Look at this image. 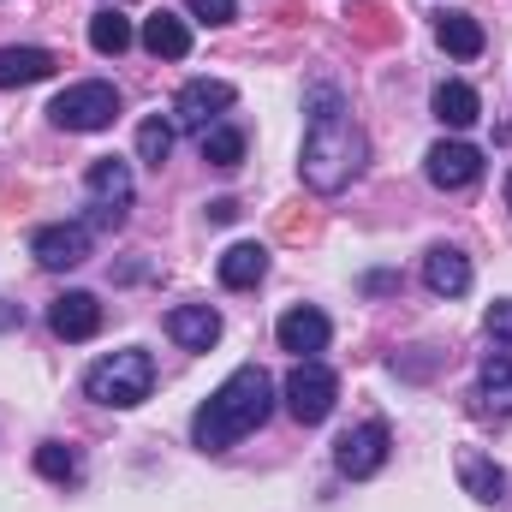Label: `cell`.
I'll list each match as a JSON object with an SVG mask.
<instances>
[{"label": "cell", "mask_w": 512, "mask_h": 512, "mask_svg": "<svg viewBox=\"0 0 512 512\" xmlns=\"http://www.w3.org/2000/svg\"><path fill=\"white\" fill-rule=\"evenodd\" d=\"M370 161V137L346 114L334 84H310V126H304V149H298V173L316 197H340Z\"/></svg>", "instance_id": "obj_1"}, {"label": "cell", "mask_w": 512, "mask_h": 512, "mask_svg": "<svg viewBox=\"0 0 512 512\" xmlns=\"http://www.w3.org/2000/svg\"><path fill=\"white\" fill-rule=\"evenodd\" d=\"M268 411H274V382H268V370H262V364H239L227 382L197 405L191 441H197L203 453H227L233 441H245V435H256V429L268 423Z\"/></svg>", "instance_id": "obj_2"}, {"label": "cell", "mask_w": 512, "mask_h": 512, "mask_svg": "<svg viewBox=\"0 0 512 512\" xmlns=\"http://www.w3.org/2000/svg\"><path fill=\"white\" fill-rule=\"evenodd\" d=\"M149 387H155V358H149L143 346L108 352L102 364H90V370H84V393H90L96 405H114V411L143 405V399H149Z\"/></svg>", "instance_id": "obj_3"}, {"label": "cell", "mask_w": 512, "mask_h": 512, "mask_svg": "<svg viewBox=\"0 0 512 512\" xmlns=\"http://www.w3.org/2000/svg\"><path fill=\"white\" fill-rule=\"evenodd\" d=\"M48 120L60 131H108L120 120V90L102 84V78H84V84H66L54 102H48Z\"/></svg>", "instance_id": "obj_4"}, {"label": "cell", "mask_w": 512, "mask_h": 512, "mask_svg": "<svg viewBox=\"0 0 512 512\" xmlns=\"http://www.w3.org/2000/svg\"><path fill=\"white\" fill-rule=\"evenodd\" d=\"M280 399H286V411H292L304 429H316V423H328V411H334V399H340V376H334L322 358H298L292 376H286V387H280Z\"/></svg>", "instance_id": "obj_5"}, {"label": "cell", "mask_w": 512, "mask_h": 512, "mask_svg": "<svg viewBox=\"0 0 512 512\" xmlns=\"http://www.w3.org/2000/svg\"><path fill=\"white\" fill-rule=\"evenodd\" d=\"M84 191H90V221L84 227H126V209H131V167L126 161H114V155H102V161H90V173H84Z\"/></svg>", "instance_id": "obj_6"}, {"label": "cell", "mask_w": 512, "mask_h": 512, "mask_svg": "<svg viewBox=\"0 0 512 512\" xmlns=\"http://www.w3.org/2000/svg\"><path fill=\"white\" fill-rule=\"evenodd\" d=\"M387 453H393V435H387V423H358V429H346L340 435V447H334V465H340V477H352V483H364V477H376L387 465Z\"/></svg>", "instance_id": "obj_7"}, {"label": "cell", "mask_w": 512, "mask_h": 512, "mask_svg": "<svg viewBox=\"0 0 512 512\" xmlns=\"http://www.w3.org/2000/svg\"><path fill=\"white\" fill-rule=\"evenodd\" d=\"M233 102H239V90H233L227 78H191V84L173 96V126L209 131L215 126V114H227Z\"/></svg>", "instance_id": "obj_8"}, {"label": "cell", "mask_w": 512, "mask_h": 512, "mask_svg": "<svg viewBox=\"0 0 512 512\" xmlns=\"http://www.w3.org/2000/svg\"><path fill=\"white\" fill-rule=\"evenodd\" d=\"M423 173H429L435 191H471V185L483 179V149H471V143H459V137H441V143L423 155Z\"/></svg>", "instance_id": "obj_9"}, {"label": "cell", "mask_w": 512, "mask_h": 512, "mask_svg": "<svg viewBox=\"0 0 512 512\" xmlns=\"http://www.w3.org/2000/svg\"><path fill=\"white\" fill-rule=\"evenodd\" d=\"M30 256L42 262V268H78V262H90V227L84 221H54V227H36L30 233Z\"/></svg>", "instance_id": "obj_10"}, {"label": "cell", "mask_w": 512, "mask_h": 512, "mask_svg": "<svg viewBox=\"0 0 512 512\" xmlns=\"http://www.w3.org/2000/svg\"><path fill=\"white\" fill-rule=\"evenodd\" d=\"M167 340L179 352H209L221 340V310L215 304H179V310H167Z\"/></svg>", "instance_id": "obj_11"}, {"label": "cell", "mask_w": 512, "mask_h": 512, "mask_svg": "<svg viewBox=\"0 0 512 512\" xmlns=\"http://www.w3.org/2000/svg\"><path fill=\"white\" fill-rule=\"evenodd\" d=\"M280 352H298V358H316V352H328V316L316 310V304H292L286 316H280Z\"/></svg>", "instance_id": "obj_12"}, {"label": "cell", "mask_w": 512, "mask_h": 512, "mask_svg": "<svg viewBox=\"0 0 512 512\" xmlns=\"http://www.w3.org/2000/svg\"><path fill=\"white\" fill-rule=\"evenodd\" d=\"M471 411L477 417H512V352L483 358L477 387H471Z\"/></svg>", "instance_id": "obj_13"}, {"label": "cell", "mask_w": 512, "mask_h": 512, "mask_svg": "<svg viewBox=\"0 0 512 512\" xmlns=\"http://www.w3.org/2000/svg\"><path fill=\"white\" fill-rule=\"evenodd\" d=\"M48 328H54L60 340H96V328H102L96 292H60V298L48 304Z\"/></svg>", "instance_id": "obj_14"}, {"label": "cell", "mask_w": 512, "mask_h": 512, "mask_svg": "<svg viewBox=\"0 0 512 512\" xmlns=\"http://www.w3.org/2000/svg\"><path fill=\"white\" fill-rule=\"evenodd\" d=\"M423 286L435 298H465L471 292V256L459 251V245H435V251L423 256Z\"/></svg>", "instance_id": "obj_15"}, {"label": "cell", "mask_w": 512, "mask_h": 512, "mask_svg": "<svg viewBox=\"0 0 512 512\" xmlns=\"http://www.w3.org/2000/svg\"><path fill=\"white\" fill-rule=\"evenodd\" d=\"M137 42H143L155 60H185V54H191V24H185L179 12H149L143 30H137Z\"/></svg>", "instance_id": "obj_16"}, {"label": "cell", "mask_w": 512, "mask_h": 512, "mask_svg": "<svg viewBox=\"0 0 512 512\" xmlns=\"http://www.w3.org/2000/svg\"><path fill=\"white\" fill-rule=\"evenodd\" d=\"M459 483H465V495L483 501V507L507 501V471H501L495 459H483V453H459Z\"/></svg>", "instance_id": "obj_17"}, {"label": "cell", "mask_w": 512, "mask_h": 512, "mask_svg": "<svg viewBox=\"0 0 512 512\" xmlns=\"http://www.w3.org/2000/svg\"><path fill=\"white\" fill-rule=\"evenodd\" d=\"M54 54L48 48H0V90H18V84H42L54 78Z\"/></svg>", "instance_id": "obj_18"}, {"label": "cell", "mask_w": 512, "mask_h": 512, "mask_svg": "<svg viewBox=\"0 0 512 512\" xmlns=\"http://www.w3.org/2000/svg\"><path fill=\"white\" fill-rule=\"evenodd\" d=\"M429 108H435V120L453 131L477 126V114H483V102H477V90L471 84H459V78H447V84H435V96H429Z\"/></svg>", "instance_id": "obj_19"}, {"label": "cell", "mask_w": 512, "mask_h": 512, "mask_svg": "<svg viewBox=\"0 0 512 512\" xmlns=\"http://www.w3.org/2000/svg\"><path fill=\"white\" fill-rule=\"evenodd\" d=\"M435 42H441L453 60H477L489 36H483V24H477L471 12H441V18H435Z\"/></svg>", "instance_id": "obj_20"}, {"label": "cell", "mask_w": 512, "mask_h": 512, "mask_svg": "<svg viewBox=\"0 0 512 512\" xmlns=\"http://www.w3.org/2000/svg\"><path fill=\"white\" fill-rule=\"evenodd\" d=\"M215 268H221V286H233V292H251L256 280L268 274V251H262V245H251V239H245V245H227V251H221V262H215Z\"/></svg>", "instance_id": "obj_21"}, {"label": "cell", "mask_w": 512, "mask_h": 512, "mask_svg": "<svg viewBox=\"0 0 512 512\" xmlns=\"http://www.w3.org/2000/svg\"><path fill=\"white\" fill-rule=\"evenodd\" d=\"M131 42H137V30H131L126 12H114V6H102L96 18H90V48L96 54H108V60H120Z\"/></svg>", "instance_id": "obj_22"}, {"label": "cell", "mask_w": 512, "mask_h": 512, "mask_svg": "<svg viewBox=\"0 0 512 512\" xmlns=\"http://www.w3.org/2000/svg\"><path fill=\"white\" fill-rule=\"evenodd\" d=\"M197 149H203L209 167H239V161H245V131L239 126H209V131H197Z\"/></svg>", "instance_id": "obj_23"}, {"label": "cell", "mask_w": 512, "mask_h": 512, "mask_svg": "<svg viewBox=\"0 0 512 512\" xmlns=\"http://www.w3.org/2000/svg\"><path fill=\"white\" fill-rule=\"evenodd\" d=\"M167 155H173V120H161V114H149L143 126H137V161L143 167H167Z\"/></svg>", "instance_id": "obj_24"}, {"label": "cell", "mask_w": 512, "mask_h": 512, "mask_svg": "<svg viewBox=\"0 0 512 512\" xmlns=\"http://www.w3.org/2000/svg\"><path fill=\"white\" fill-rule=\"evenodd\" d=\"M36 471H42L48 483H78V477H84V465H78V453H72L66 441H42V447H36Z\"/></svg>", "instance_id": "obj_25"}, {"label": "cell", "mask_w": 512, "mask_h": 512, "mask_svg": "<svg viewBox=\"0 0 512 512\" xmlns=\"http://www.w3.org/2000/svg\"><path fill=\"white\" fill-rule=\"evenodd\" d=\"M185 12L197 24H233L239 18V0H185Z\"/></svg>", "instance_id": "obj_26"}, {"label": "cell", "mask_w": 512, "mask_h": 512, "mask_svg": "<svg viewBox=\"0 0 512 512\" xmlns=\"http://www.w3.org/2000/svg\"><path fill=\"white\" fill-rule=\"evenodd\" d=\"M483 328L501 340V346H512V298H501V304H489V316H483Z\"/></svg>", "instance_id": "obj_27"}, {"label": "cell", "mask_w": 512, "mask_h": 512, "mask_svg": "<svg viewBox=\"0 0 512 512\" xmlns=\"http://www.w3.org/2000/svg\"><path fill=\"white\" fill-rule=\"evenodd\" d=\"M209 221H215V227L239 221V203H233V197H215V203H209Z\"/></svg>", "instance_id": "obj_28"}, {"label": "cell", "mask_w": 512, "mask_h": 512, "mask_svg": "<svg viewBox=\"0 0 512 512\" xmlns=\"http://www.w3.org/2000/svg\"><path fill=\"white\" fill-rule=\"evenodd\" d=\"M18 322H24V310L18 304H0V328H18Z\"/></svg>", "instance_id": "obj_29"}, {"label": "cell", "mask_w": 512, "mask_h": 512, "mask_svg": "<svg viewBox=\"0 0 512 512\" xmlns=\"http://www.w3.org/2000/svg\"><path fill=\"white\" fill-rule=\"evenodd\" d=\"M507 209H512V173H507Z\"/></svg>", "instance_id": "obj_30"}]
</instances>
